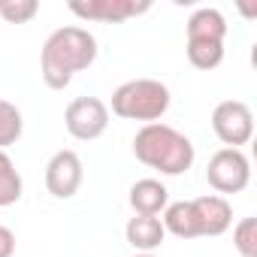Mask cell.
Returning <instances> with one entry per match:
<instances>
[{
    "instance_id": "cell-2",
    "label": "cell",
    "mask_w": 257,
    "mask_h": 257,
    "mask_svg": "<svg viewBox=\"0 0 257 257\" xmlns=\"http://www.w3.org/2000/svg\"><path fill=\"white\" fill-rule=\"evenodd\" d=\"M134 155L140 164H146L149 170H158L161 176H182L194 167V158H197L194 143L164 121L140 127L134 137Z\"/></svg>"
},
{
    "instance_id": "cell-4",
    "label": "cell",
    "mask_w": 257,
    "mask_h": 257,
    "mask_svg": "<svg viewBox=\"0 0 257 257\" xmlns=\"http://www.w3.org/2000/svg\"><path fill=\"white\" fill-rule=\"evenodd\" d=\"M206 182L218 197L242 194L251 182V161L242 149H218L206 164Z\"/></svg>"
},
{
    "instance_id": "cell-17",
    "label": "cell",
    "mask_w": 257,
    "mask_h": 257,
    "mask_svg": "<svg viewBox=\"0 0 257 257\" xmlns=\"http://www.w3.org/2000/svg\"><path fill=\"white\" fill-rule=\"evenodd\" d=\"M233 248L239 257H257V218H242L233 227Z\"/></svg>"
},
{
    "instance_id": "cell-9",
    "label": "cell",
    "mask_w": 257,
    "mask_h": 257,
    "mask_svg": "<svg viewBox=\"0 0 257 257\" xmlns=\"http://www.w3.org/2000/svg\"><path fill=\"white\" fill-rule=\"evenodd\" d=\"M191 209H194V221H197L200 236H221L233 227V206L227 197L203 194V197L191 200Z\"/></svg>"
},
{
    "instance_id": "cell-13",
    "label": "cell",
    "mask_w": 257,
    "mask_h": 257,
    "mask_svg": "<svg viewBox=\"0 0 257 257\" xmlns=\"http://www.w3.org/2000/svg\"><path fill=\"white\" fill-rule=\"evenodd\" d=\"M161 224H164V230L173 233L176 239H200L191 200H176V203H170V206L161 212Z\"/></svg>"
},
{
    "instance_id": "cell-14",
    "label": "cell",
    "mask_w": 257,
    "mask_h": 257,
    "mask_svg": "<svg viewBox=\"0 0 257 257\" xmlns=\"http://www.w3.org/2000/svg\"><path fill=\"white\" fill-rule=\"evenodd\" d=\"M22 191H25V182H22L16 161L7 152H0V209L16 206L22 200Z\"/></svg>"
},
{
    "instance_id": "cell-6",
    "label": "cell",
    "mask_w": 257,
    "mask_h": 257,
    "mask_svg": "<svg viewBox=\"0 0 257 257\" xmlns=\"http://www.w3.org/2000/svg\"><path fill=\"white\" fill-rule=\"evenodd\" d=\"M64 127L79 143H94L109 127V106L100 97H76L64 109Z\"/></svg>"
},
{
    "instance_id": "cell-19",
    "label": "cell",
    "mask_w": 257,
    "mask_h": 257,
    "mask_svg": "<svg viewBox=\"0 0 257 257\" xmlns=\"http://www.w3.org/2000/svg\"><path fill=\"white\" fill-rule=\"evenodd\" d=\"M13 254H16V233L0 224V257H13Z\"/></svg>"
},
{
    "instance_id": "cell-3",
    "label": "cell",
    "mask_w": 257,
    "mask_h": 257,
    "mask_svg": "<svg viewBox=\"0 0 257 257\" xmlns=\"http://www.w3.org/2000/svg\"><path fill=\"white\" fill-rule=\"evenodd\" d=\"M170 103L173 94L161 79H131L112 91V112L124 121L155 124L167 115Z\"/></svg>"
},
{
    "instance_id": "cell-10",
    "label": "cell",
    "mask_w": 257,
    "mask_h": 257,
    "mask_svg": "<svg viewBox=\"0 0 257 257\" xmlns=\"http://www.w3.org/2000/svg\"><path fill=\"white\" fill-rule=\"evenodd\" d=\"M127 203H131L134 215H152V218H158L170 206V191H167V185L161 179H140V182L131 185Z\"/></svg>"
},
{
    "instance_id": "cell-15",
    "label": "cell",
    "mask_w": 257,
    "mask_h": 257,
    "mask_svg": "<svg viewBox=\"0 0 257 257\" xmlns=\"http://www.w3.org/2000/svg\"><path fill=\"white\" fill-rule=\"evenodd\" d=\"M25 134V118L22 109L10 100H0V152H7L10 146H16Z\"/></svg>"
},
{
    "instance_id": "cell-7",
    "label": "cell",
    "mask_w": 257,
    "mask_h": 257,
    "mask_svg": "<svg viewBox=\"0 0 257 257\" xmlns=\"http://www.w3.org/2000/svg\"><path fill=\"white\" fill-rule=\"evenodd\" d=\"M85 182V167L82 158L73 149H61L49 158L46 164V191L58 200H70L76 197V191Z\"/></svg>"
},
{
    "instance_id": "cell-18",
    "label": "cell",
    "mask_w": 257,
    "mask_h": 257,
    "mask_svg": "<svg viewBox=\"0 0 257 257\" xmlns=\"http://www.w3.org/2000/svg\"><path fill=\"white\" fill-rule=\"evenodd\" d=\"M37 13H40L37 0H7V4H0V19L7 25H28Z\"/></svg>"
},
{
    "instance_id": "cell-5",
    "label": "cell",
    "mask_w": 257,
    "mask_h": 257,
    "mask_svg": "<svg viewBox=\"0 0 257 257\" xmlns=\"http://www.w3.org/2000/svg\"><path fill=\"white\" fill-rule=\"evenodd\" d=\"M212 131L224 149H242L254 137V112L242 100H221L212 109Z\"/></svg>"
},
{
    "instance_id": "cell-16",
    "label": "cell",
    "mask_w": 257,
    "mask_h": 257,
    "mask_svg": "<svg viewBox=\"0 0 257 257\" xmlns=\"http://www.w3.org/2000/svg\"><path fill=\"white\" fill-rule=\"evenodd\" d=\"M185 55L191 61V67L197 70H215L224 61V43H209V40H188Z\"/></svg>"
},
{
    "instance_id": "cell-8",
    "label": "cell",
    "mask_w": 257,
    "mask_h": 257,
    "mask_svg": "<svg viewBox=\"0 0 257 257\" xmlns=\"http://www.w3.org/2000/svg\"><path fill=\"white\" fill-rule=\"evenodd\" d=\"M149 10H152L149 0H143V4H137V0H73L70 4L73 16L85 22H103V25H121Z\"/></svg>"
},
{
    "instance_id": "cell-12",
    "label": "cell",
    "mask_w": 257,
    "mask_h": 257,
    "mask_svg": "<svg viewBox=\"0 0 257 257\" xmlns=\"http://www.w3.org/2000/svg\"><path fill=\"white\" fill-rule=\"evenodd\" d=\"M188 40H209V43H224L227 37V19L215 7H200L188 19Z\"/></svg>"
},
{
    "instance_id": "cell-1",
    "label": "cell",
    "mask_w": 257,
    "mask_h": 257,
    "mask_svg": "<svg viewBox=\"0 0 257 257\" xmlns=\"http://www.w3.org/2000/svg\"><path fill=\"white\" fill-rule=\"evenodd\" d=\"M97 61V40L88 28L64 25L49 34L40 52V76L52 91H64L76 73Z\"/></svg>"
},
{
    "instance_id": "cell-20",
    "label": "cell",
    "mask_w": 257,
    "mask_h": 257,
    "mask_svg": "<svg viewBox=\"0 0 257 257\" xmlns=\"http://www.w3.org/2000/svg\"><path fill=\"white\" fill-rule=\"evenodd\" d=\"M134 257H155V254H134Z\"/></svg>"
},
{
    "instance_id": "cell-11",
    "label": "cell",
    "mask_w": 257,
    "mask_h": 257,
    "mask_svg": "<svg viewBox=\"0 0 257 257\" xmlns=\"http://www.w3.org/2000/svg\"><path fill=\"white\" fill-rule=\"evenodd\" d=\"M124 236L131 242V248L137 254H155L164 239H167V230L161 224V218H152V215H134L124 227Z\"/></svg>"
}]
</instances>
